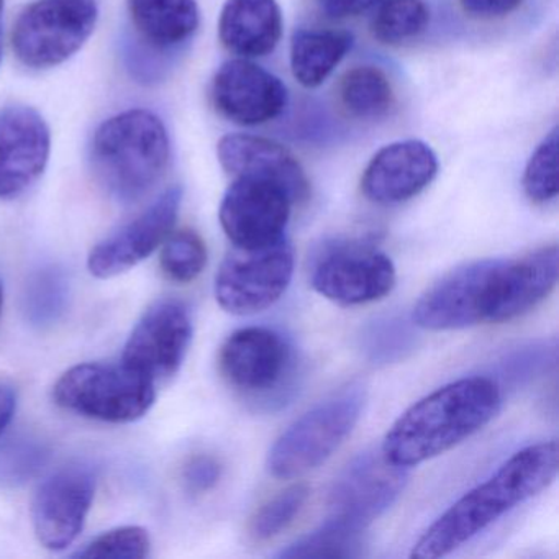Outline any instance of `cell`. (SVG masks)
I'll use <instances>...</instances> for the list:
<instances>
[{"instance_id":"6da1fadb","label":"cell","mask_w":559,"mask_h":559,"mask_svg":"<svg viewBox=\"0 0 559 559\" xmlns=\"http://www.w3.org/2000/svg\"><path fill=\"white\" fill-rule=\"evenodd\" d=\"M558 460L556 440L516 451L425 530L411 558L438 559L456 551L500 516L548 489L558 476Z\"/></svg>"},{"instance_id":"7a4b0ae2","label":"cell","mask_w":559,"mask_h":559,"mask_svg":"<svg viewBox=\"0 0 559 559\" xmlns=\"http://www.w3.org/2000/svg\"><path fill=\"white\" fill-rule=\"evenodd\" d=\"M502 407V388L492 378H464L415 402L394 421L382 453L402 467L418 466L453 450L493 420Z\"/></svg>"},{"instance_id":"3957f363","label":"cell","mask_w":559,"mask_h":559,"mask_svg":"<svg viewBox=\"0 0 559 559\" xmlns=\"http://www.w3.org/2000/svg\"><path fill=\"white\" fill-rule=\"evenodd\" d=\"M168 130L155 114L132 109L117 114L94 133L91 165L100 188L122 204L148 194L168 168Z\"/></svg>"},{"instance_id":"277c9868","label":"cell","mask_w":559,"mask_h":559,"mask_svg":"<svg viewBox=\"0 0 559 559\" xmlns=\"http://www.w3.org/2000/svg\"><path fill=\"white\" fill-rule=\"evenodd\" d=\"M366 404V388L349 384L297 418L267 454L277 479H296L322 466L352 433Z\"/></svg>"},{"instance_id":"5b68a950","label":"cell","mask_w":559,"mask_h":559,"mask_svg":"<svg viewBox=\"0 0 559 559\" xmlns=\"http://www.w3.org/2000/svg\"><path fill=\"white\" fill-rule=\"evenodd\" d=\"M156 385L126 362H83L60 376L58 407L106 424H132L155 404Z\"/></svg>"},{"instance_id":"8992f818","label":"cell","mask_w":559,"mask_h":559,"mask_svg":"<svg viewBox=\"0 0 559 559\" xmlns=\"http://www.w3.org/2000/svg\"><path fill=\"white\" fill-rule=\"evenodd\" d=\"M218 369L230 388L257 404L286 401L296 378L293 346L276 330L248 326L231 333L221 352Z\"/></svg>"},{"instance_id":"52a82bcc","label":"cell","mask_w":559,"mask_h":559,"mask_svg":"<svg viewBox=\"0 0 559 559\" xmlns=\"http://www.w3.org/2000/svg\"><path fill=\"white\" fill-rule=\"evenodd\" d=\"M97 19L99 9L94 0H38L14 24L15 57L34 70L58 67L83 48Z\"/></svg>"},{"instance_id":"ba28073f","label":"cell","mask_w":559,"mask_h":559,"mask_svg":"<svg viewBox=\"0 0 559 559\" xmlns=\"http://www.w3.org/2000/svg\"><path fill=\"white\" fill-rule=\"evenodd\" d=\"M294 276V250L286 237L264 247H231L215 276V299L225 312L251 316L277 302Z\"/></svg>"},{"instance_id":"9c48e42d","label":"cell","mask_w":559,"mask_h":559,"mask_svg":"<svg viewBox=\"0 0 559 559\" xmlns=\"http://www.w3.org/2000/svg\"><path fill=\"white\" fill-rule=\"evenodd\" d=\"M395 280L397 273L391 258L362 241L323 245L310 271L313 289L343 307L384 299L394 289Z\"/></svg>"},{"instance_id":"30bf717a","label":"cell","mask_w":559,"mask_h":559,"mask_svg":"<svg viewBox=\"0 0 559 559\" xmlns=\"http://www.w3.org/2000/svg\"><path fill=\"white\" fill-rule=\"evenodd\" d=\"M408 477V467L389 461L381 448L362 451L333 480L330 516L366 528L397 502Z\"/></svg>"},{"instance_id":"8fae6325","label":"cell","mask_w":559,"mask_h":559,"mask_svg":"<svg viewBox=\"0 0 559 559\" xmlns=\"http://www.w3.org/2000/svg\"><path fill=\"white\" fill-rule=\"evenodd\" d=\"M192 333L191 313L185 304L158 300L136 323L120 361L155 385L169 381L185 362Z\"/></svg>"},{"instance_id":"7c38bea8","label":"cell","mask_w":559,"mask_h":559,"mask_svg":"<svg viewBox=\"0 0 559 559\" xmlns=\"http://www.w3.org/2000/svg\"><path fill=\"white\" fill-rule=\"evenodd\" d=\"M296 205L286 188L260 178H235L222 199V228L235 247L257 248L286 237Z\"/></svg>"},{"instance_id":"4fadbf2b","label":"cell","mask_w":559,"mask_h":559,"mask_svg":"<svg viewBox=\"0 0 559 559\" xmlns=\"http://www.w3.org/2000/svg\"><path fill=\"white\" fill-rule=\"evenodd\" d=\"M96 493V480L86 467H63L38 486L32 500V525L44 548L63 551L83 532Z\"/></svg>"},{"instance_id":"5bb4252c","label":"cell","mask_w":559,"mask_h":559,"mask_svg":"<svg viewBox=\"0 0 559 559\" xmlns=\"http://www.w3.org/2000/svg\"><path fill=\"white\" fill-rule=\"evenodd\" d=\"M182 189L173 186L145 212L96 245L87 258L90 273L97 280H112L152 257L175 230L181 209Z\"/></svg>"},{"instance_id":"9a60e30c","label":"cell","mask_w":559,"mask_h":559,"mask_svg":"<svg viewBox=\"0 0 559 559\" xmlns=\"http://www.w3.org/2000/svg\"><path fill=\"white\" fill-rule=\"evenodd\" d=\"M499 260L463 264L425 290L412 322L431 332L463 330L486 322L487 294Z\"/></svg>"},{"instance_id":"2e32d148","label":"cell","mask_w":559,"mask_h":559,"mask_svg":"<svg viewBox=\"0 0 559 559\" xmlns=\"http://www.w3.org/2000/svg\"><path fill=\"white\" fill-rule=\"evenodd\" d=\"M50 127L34 107L0 109V201L24 195L47 169Z\"/></svg>"},{"instance_id":"e0dca14e","label":"cell","mask_w":559,"mask_h":559,"mask_svg":"<svg viewBox=\"0 0 559 559\" xmlns=\"http://www.w3.org/2000/svg\"><path fill=\"white\" fill-rule=\"evenodd\" d=\"M211 96L215 110L241 127L273 122L289 99L286 84L280 78L245 58H235L218 68Z\"/></svg>"},{"instance_id":"ac0fdd59","label":"cell","mask_w":559,"mask_h":559,"mask_svg":"<svg viewBox=\"0 0 559 559\" xmlns=\"http://www.w3.org/2000/svg\"><path fill=\"white\" fill-rule=\"evenodd\" d=\"M558 263L555 243L515 260H499L487 294L486 322H510L548 299L558 283Z\"/></svg>"},{"instance_id":"d6986e66","label":"cell","mask_w":559,"mask_h":559,"mask_svg":"<svg viewBox=\"0 0 559 559\" xmlns=\"http://www.w3.org/2000/svg\"><path fill=\"white\" fill-rule=\"evenodd\" d=\"M438 158L421 140H404L379 150L366 166L361 191L379 205H395L417 198L437 178Z\"/></svg>"},{"instance_id":"ffe728a7","label":"cell","mask_w":559,"mask_h":559,"mask_svg":"<svg viewBox=\"0 0 559 559\" xmlns=\"http://www.w3.org/2000/svg\"><path fill=\"white\" fill-rule=\"evenodd\" d=\"M222 168L234 178H260L287 189L296 204L309 199L310 185L299 159L281 143L264 136L227 135L217 145Z\"/></svg>"},{"instance_id":"44dd1931","label":"cell","mask_w":559,"mask_h":559,"mask_svg":"<svg viewBox=\"0 0 559 559\" xmlns=\"http://www.w3.org/2000/svg\"><path fill=\"white\" fill-rule=\"evenodd\" d=\"M283 28L277 0H227L218 19V38L225 50L245 60L273 53Z\"/></svg>"},{"instance_id":"7402d4cb","label":"cell","mask_w":559,"mask_h":559,"mask_svg":"<svg viewBox=\"0 0 559 559\" xmlns=\"http://www.w3.org/2000/svg\"><path fill=\"white\" fill-rule=\"evenodd\" d=\"M140 40L150 50H173L199 27L198 0H127Z\"/></svg>"},{"instance_id":"603a6c76","label":"cell","mask_w":559,"mask_h":559,"mask_svg":"<svg viewBox=\"0 0 559 559\" xmlns=\"http://www.w3.org/2000/svg\"><path fill=\"white\" fill-rule=\"evenodd\" d=\"M353 45V35L342 31L300 28L290 41V70L300 86H322Z\"/></svg>"},{"instance_id":"cb8c5ba5","label":"cell","mask_w":559,"mask_h":559,"mask_svg":"<svg viewBox=\"0 0 559 559\" xmlns=\"http://www.w3.org/2000/svg\"><path fill=\"white\" fill-rule=\"evenodd\" d=\"M340 103L349 117L378 120L394 107L395 96L384 71L376 67H356L340 81Z\"/></svg>"},{"instance_id":"d4e9b609","label":"cell","mask_w":559,"mask_h":559,"mask_svg":"<svg viewBox=\"0 0 559 559\" xmlns=\"http://www.w3.org/2000/svg\"><path fill=\"white\" fill-rule=\"evenodd\" d=\"M365 530L329 516L322 526L277 552V558H358L366 546Z\"/></svg>"},{"instance_id":"484cf974","label":"cell","mask_w":559,"mask_h":559,"mask_svg":"<svg viewBox=\"0 0 559 559\" xmlns=\"http://www.w3.org/2000/svg\"><path fill=\"white\" fill-rule=\"evenodd\" d=\"M371 21V34L379 44L397 47L420 37L430 24L425 0H384Z\"/></svg>"},{"instance_id":"4316f807","label":"cell","mask_w":559,"mask_h":559,"mask_svg":"<svg viewBox=\"0 0 559 559\" xmlns=\"http://www.w3.org/2000/svg\"><path fill=\"white\" fill-rule=\"evenodd\" d=\"M207 266V247L191 228L171 231L163 241L159 267L173 283L189 284Z\"/></svg>"},{"instance_id":"83f0119b","label":"cell","mask_w":559,"mask_h":559,"mask_svg":"<svg viewBox=\"0 0 559 559\" xmlns=\"http://www.w3.org/2000/svg\"><path fill=\"white\" fill-rule=\"evenodd\" d=\"M310 487L296 483L267 500L251 516L250 536L254 542H267L283 533L294 522L309 500Z\"/></svg>"},{"instance_id":"f1b7e54d","label":"cell","mask_w":559,"mask_h":559,"mask_svg":"<svg viewBox=\"0 0 559 559\" xmlns=\"http://www.w3.org/2000/svg\"><path fill=\"white\" fill-rule=\"evenodd\" d=\"M523 191L535 204H548L558 198V129L539 143L523 173Z\"/></svg>"},{"instance_id":"f546056e","label":"cell","mask_w":559,"mask_h":559,"mask_svg":"<svg viewBox=\"0 0 559 559\" xmlns=\"http://www.w3.org/2000/svg\"><path fill=\"white\" fill-rule=\"evenodd\" d=\"M415 345V335L408 322L395 317L376 320L362 336V346L376 362H392L404 358Z\"/></svg>"},{"instance_id":"4dcf8cb0","label":"cell","mask_w":559,"mask_h":559,"mask_svg":"<svg viewBox=\"0 0 559 559\" xmlns=\"http://www.w3.org/2000/svg\"><path fill=\"white\" fill-rule=\"evenodd\" d=\"M150 549L152 539L148 532L142 526L129 525L103 533L78 556L90 559H143L150 555Z\"/></svg>"},{"instance_id":"1f68e13d","label":"cell","mask_w":559,"mask_h":559,"mask_svg":"<svg viewBox=\"0 0 559 559\" xmlns=\"http://www.w3.org/2000/svg\"><path fill=\"white\" fill-rule=\"evenodd\" d=\"M556 362V346L548 343L542 346H528L520 349L502 362V378L510 382L528 381Z\"/></svg>"},{"instance_id":"d6a6232c","label":"cell","mask_w":559,"mask_h":559,"mask_svg":"<svg viewBox=\"0 0 559 559\" xmlns=\"http://www.w3.org/2000/svg\"><path fill=\"white\" fill-rule=\"evenodd\" d=\"M222 466L215 457L195 456L185 469V483L191 492L202 493L211 490L221 480Z\"/></svg>"},{"instance_id":"836d02e7","label":"cell","mask_w":559,"mask_h":559,"mask_svg":"<svg viewBox=\"0 0 559 559\" xmlns=\"http://www.w3.org/2000/svg\"><path fill=\"white\" fill-rule=\"evenodd\" d=\"M522 2L523 0H460V5L469 17L493 21L512 14Z\"/></svg>"},{"instance_id":"e575fe53","label":"cell","mask_w":559,"mask_h":559,"mask_svg":"<svg viewBox=\"0 0 559 559\" xmlns=\"http://www.w3.org/2000/svg\"><path fill=\"white\" fill-rule=\"evenodd\" d=\"M384 0H316L320 11L332 19L358 17L379 8Z\"/></svg>"},{"instance_id":"d590c367","label":"cell","mask_w":559,"mask_h":559,"mask_svg":"<svg viewBox=\"0 0 559 559\" xmlns=\"http://www.w3.org/2000/svg\"><path fill=\"white\" fill-rule=\"evenodd\" d=\"M17 408V392L9 385L0 384V437L14 418Z\"/></svg>"},{"instance_id":"8d00e7d4","label":"cell","mask_w":559,"mask_h":559,"mask_svg":"<svg viewBox=\"0 0 559 559\" xmlns=\"http://www.w3.org/2000/svg\"><path fill=\"white\" fill-rule=\"evenodd\" d=\"M2 50H4V35H2V24H0V61H2Z\"/></svg>"},{"instance_id":"74e56055","label":"cell","mask_w":559,"mask_h":559,"mask_svg":"<svg viewBox=\"0 0 559 559\" xmlns=\"http://www.w3.org/2000/svg\"><path fill=\"white\" fill-rule=\"evenodd\" d=\"M2 306H4V293H2V287H0V312H2Z\"/></svg>"},{"instance_id":"f35d334b","label":"cell","mask_w":559,"mask_h":559,"mask_svg":"<svg viewBox=\"0 0 559 559\" xmlns=\"http://www.w3.org/2000/svg\"><path fill=\"white\" fill-rule=\"evenodd\" d=\"M2 9H4V0H0V15H2Z\"/></svg>"}]
</instances>
